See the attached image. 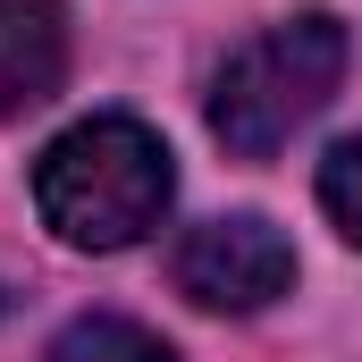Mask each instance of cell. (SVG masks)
Masks as SVG:
<instances>
[{"label": "cell", "instance_id": "obj_1", "mask_svg": "<svg viewBox=\"0 0 362 362\" xmlns=\"http://www.w3.org/2000/svg\"><path fill=\"white\" fill-rule=\"evenodd\" d=\"M169 194H177L169 144L144 118H118V110L110 118H76L34 160V211L76 253H127V245H144L160 228Z\"/></svg>", "mask_w": 362, "mask_h": 362}, {"label": "cell", "instance_id": "obj_2", "mask_svg": "<svg viewBox=\"0 0 362 362\" xmlns=\"http://www.w3.org/2000/svg\"><path fill=\"white\" fill-rule=\"evenodd\" d=\"M337 76H346V25L329 8H303L253 34L245 51H228V68L211 76V135L236 160H270L303 118L329 110Z\"/></svg>", "mask_w": 362, "mask_h": 362}, {"label": "cell", "instance_id": "obj_3", "mask_svg": "<svg viewBox=\"0 0 362 362\" xmlns=\"http://www.w3.org/2000/svg\"><path fill=\"white\" fill-rule=\"evenodd\" d=\"M169 278L202 312H262V303H278L295 286V245L262 211H228V219H202V228L177 236Z\"/></svg>", "mask_w": 362, "mask_h": 362}, {"label": "cell", "instance_id": "obj_4", "mask_svg": "<svg viewBox=\"0 0 362 362\" xmlns=\"http://www.w3.org/2000/svg\"><path fill=\"white\" fill-rule=\"evenodd\" d=\"M68 76V8L59 0H0V118L42 110Z\"/></svg>", "mask_w": 362, "mask_h": 362}, {"label": "cell", "instance_id": "obj_5", "mask_svg": "<svg viewBox=\"0 0 362 362\" xmlns=\"http://www.w3.org/2000/svg\"><path fill=\"white\" fill-rule=\"evenodd\" d=\"M42 362H177V354H169V337H152V329H135L118 312H85V320H68L51 337Z\"/></svg>", "mask_w": 362, "mask_h": 362}, {"label": "cell", "instance_id": "obj_6", "mask_svg": "<svg viewBox=\"0 0 362 362\" xmlns=\"http://www.w3.org/2000/svg\"><path fill=\"white\" fill-rule=\"evenodd\" d=\"M320 211H329V228L362 253V135L329 144V160H320Z\"/></svg>", "mask_w": 362, "mask_h": 362}]
</instances>
